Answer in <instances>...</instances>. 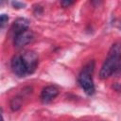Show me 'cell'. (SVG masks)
<instances>
[{
	"label": "cell",
	"instance_id": "obj_10",
	"mask_svg": "<svg viewBox=\"0 0 121 121\" xmlns=\"http://www.w3.org/2000/svg\"><path fill=\"white\" fill-rule=\"evenodd\" d=\"M11 5H12V7L14 8V9H22V8H25L26 7V4L25 3H22V2H18V1H13L12 3H11Z\"/></svg>",
	"mask_w": 121,
	"mask_h": 121
},
{
	"label": "cell",
	"instance_id": "obj_7",
	"mask_svg": "<svg viewBox=\"0 0 121 121\" xmlns=\"http://www.w3.org/2000/svg\"><path fill=\"white\" fill-rule=\"evenodd\" d=\"M28 26H29V22H28L27 19H26V18H18L13 22V24H12V26L10 27V31H11L13 37H15L16 35L27 30Z\"/></svg>",
	"mask_w": 121,
	"mask_h": 121
},
{
	"label": "cell",
	"instance_id": "obj_9",
	"mask_svg": "<svg viewBox=\"0 0 121 121\" xmlns=\"http://www.w3.org/2000/svg\"><path fill=\"white\" fill-rule=\"evenodd\" d=\"M8 21H9V16L6 15V14H1V16H0V26H1V27H3L6 25V23H8Z\"/></svg>",
	"mask_w": 121,
	"mask_h": 121
},
{
	"label": "cell",
	"instance_id": "obj_11",
	"mask_svg": "<svg viewBox=\"0 0 121 121\" xmlns=\"http://www.w3.org/2000/svg\"><path fill=\"white\" fill-rule=\"evenodd\" d=\"M72 4H74L73 1H61V2H60V5H61L63 8H67V7L71 6Z\"/></svg>",
	"mask_w": 121,
	"mask_h": 121
},
{
	"label": "cell",
	"instance_id": "obj_12",
	"mask_svg": "<svg viewBox=\"0 0 121 121\" xmlns=\"http://www.w3.org/2000/svg\"><path fill=\"white\" fill-rule=\"evenodd\" d=\"M2 121H4V120H2Z\"/></svg>",
	"mask_w": 121,
	"mask_h": 121
},
{
	"label": "cell",
	"instance_id": "obj_2",
	"mask_svg": "<svg viewBox=\"0 0 121 121\" xmlns=\"http://www.w3.org/2000/svg\"><path fill=\"white\" fill-rule=\"evenodd\" d=\"M94 69H95V62L94 60H91L81 69L78 77V81L80 87L88 95H94L95 91L94 79H93Z\"/></svg>",
	"mask_w": 121,
	"mask_h": 121
},
{
	"label": "cell",
	"instance_id": "obj_1",
	"mask_svg": "<svg viewBox=\"0 0 121 121\" xmlns=\"http://www.w3.org/2000/svg\"><path fill=\"white\" fill-rule=\"evenodd\" d=\"M120 63H121V43H115L110 48L108 56L101 66L99 72L100 78L106 79L110 76H112L114 72H116V70L120 66Z\"/></svg>",
	"mask_w": 121,
	"mask_h": 121
},
{
	"label": "cell",
	"instance_id": "obj_4",
	"mask_svg": "<svg viewBox=\"0 0 121 121\" xmlns=\"http://www.w3.org/2000/svg\"><path fill=\"white\" fill-rule=\"evenodd\" d=\"M10 67H11L12 72L18 77H25L28 75L25 62L23 60L22 55H15L12 57L11 61H10Z\"/></svg>",
	"mask_w": 121,
	"mask_h": 121
},
{
	"label": "cell",
	"instance_id": "obj_8",
	"mask_svg": "<svg viewBox=\"0 0 121 121\" xmlns=\"http://www.w3.org/2000/svg\"><path fill=\"white\" fill-rule=\"evenodd\" d=\"M22 103H23L22 98H21L20 96H15V97H13V98L10 100V104H9V105H10V109H11L13 112L18 111V110L21 108Z\"/></svg>",
	"mask_w": 121,
	"mask_h": 121
},
{
	"label": "cell",
	"instance_id": "obj_6",
	"mask_svg": "<svg viewBox=\"0 0 121 121\" xmlns=\"http://www.w3.org/2000/svg\"><path fill=\"white\" fill-rule=\"evenodd\" d=\"M58 95H59V89L54 85H48V86H45L42 90L40 98L42 102L48 103L52 101L54 98H56Z\"/></svg>",
	"mask_w": 121,
	"mask_h": 121
},
{
	"label": "cell",
	"instance_id": "obj_5",
	"mask_svg": "<svg viewBox=\"0 0 121 121\" xmlns=\"http://www.w3.org/2000/svg\"><path fill=\"white\" fill-rule=\"evenodd\" d=\"M13 38H14V41H13L14 45L16 47H23V46L28 44L33 40L34 35H33V32L31 30L27 29V30L16 35Z\"/></svg>",
	"mask_w": 121,
	"mask_h": 121
},
{
	"label": "cell",
	"instance_id": "obj_3",
	"mask_svg": "<svg viewBox=\"0 0 121 121\" xmlns=\"http://www.w3.org/2000/svg\"><path fill=\"white\" fill-rule=\"evenodd\" d=\"M22 58L25 62L26 68L27 70V74L29 75V74L34 73V71L36 70V68L38 66V62H39L37 54L33 51L28 50V51H25L22 54Z\"/></svg>",
	"mask_w": 121,
	"mask_h": 121
}]
</instances>
